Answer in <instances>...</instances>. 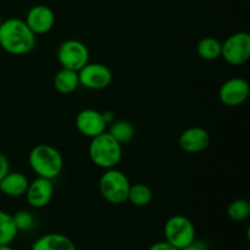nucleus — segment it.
<instances>
[{
	"mask_svg": "<svg viewBox=\"0 0 250 250\" xmlns=\"http://www.w3.org/2000/svg\"><path fill=\"white\" fill-rule=\"evenodd\" d=\"M37 43V36L24 20L10 17L0 23V46L11 55H26Z\"/></svg>",
	"mask_w": 250,
	"mask_h": 250,
	"instance_id": "nucleus-1",
	"label": "nucleus"
},
{
	"mask_svg": "<svg viewBox=\"0 0 250 250\" xmlns=\"http://www.w3.org/2000/svg\"><path fill=\"white\" fill-rule=\"evenodd\" d=\"M28 164L38 177L53 181L63 168V158L60 151L50 144H38L28 154Z\"/></svg>",
	"mask_w": 250,
	"mask_h": 250,
	"instance_id": "nucleus-2",
	"label": "nucleus"
},
{
	"mask_svg": "<svg viewBox=\"0 0 250 250\" xmlns=\"http://www.w3.org/2000/svg\"><path fill=\"white\" fill-rule=\"evenodd\" d=\"M88 155L90 161L103 170L116 167L122 159V146L109 133L102 134L90 138L88 146Z\"/></svg>",
	"mask_w": 250,
	"mask_h": 250,
	"instance_id": "nucleus-3",
	"label": "nucleus"
},
{
	"mask_svg": "<svg viewBox=\"0 0 250 250\" xmlns=\"http://www.w3.org/2000/svg\"><path fill=\"white\" fill-rule=\"evenodd\" d=\"M131 187L128 177L126 173L116 167L105 170L100 176L99 192L100 195L110 204L119 205L127 202L128 190Z\"/></svg>",
	"mask_w": 250,
	"mask_h": 250,
	"instance_id": "nucleus-4",
	"label": "nucleus"
},
{
	"mask_svg": "<svg viewBox=\"0 0 250 250\" xmlns=\"http://www.w3.org/2000/svg\"><path fill=\"white\" fill-rule=\"evenodd\" d=\"M165 241L178 250L195 241V227L192 220L183 215H173L164 226Z\"/></svg>",
	"mask_w": 250,
	"mask_h": 250,
	"instance_id": "nucleus-5",
	"label": "nucleus"
},
{
	"mask_svg": "<svg viewBox=\"0 0 250 250\" xmlns=\"http://www.w3.org/2000/svg\"><path fill=\"white\" fill-rule=\"evenodd\" d=\"M221 44V58L229 65L242 66L249 60L250 36L247 32H236Z\"/></svg>",
	"mask_w": 250,
	"mask_h": 250,
	"instance_id": "nucleus-6",
	"label": "nucleus"
},
{
	"mask_svg": "<svg viewBox=\"0 0 250 250\" xmlns=\"http://www.w3.org/2000/svg\"><path fill=\"white\" fill-rule=\"evenodd\" d=\"M58 60L63 68L80 71L89 62V49L83 42L67 39L59 45Z\"/></svg>",
	"mask_w": 250,
	"mask_h": 250,
	"instance_id": "nucleus-7",
	"label": "nucleus"
},
{
	"mask_svg": "<svg viewBox=\"0 0 250 250\" xmlns=\"http://www.w3.org/2000/svg\"><path fill=\"white\" fill-rule=\"evenodd\" d=\"M80 85L87 89L102 90L112 82V72L106 65L99 62H88L78 71Z\"/></svg>",
	"mask_w": 250,
	"mask_h": 250,
	"instance_id": "nucleus-8",
	"label": "nucleus"
},
{
	"mask_svg": "<svg viewBox=\"0 0 250 250\" xmlns=\"http://www.w3.org/2000/svg\"><path fill=\"white\" fill-rule=\"evenodd\" d=\"M250 94V85L246 78L232 77L222 83L219 90V98L229 107L241 106Z\"/></svg>",
	"mask_w": 250,
	"mask_h": 250,
	"instance_id": "nucleus-9",
	"label": "nucleus"
},
{
	"mask_svg": "<svg viewBox=\"0 0 250 250\" xmlns=\"http://www.w3.org/2000/svg\"><path fill=\"white\" fill-rule=\"evenodd\" d=\"M75 126L82 136L93 138L106 131L107 124L100 111L94 109H83L76 116Z\"/></svg>",
	"mask_w": 250,
	"mask_h": 250,
	"instance_id": "nucleus-10",
	"label": "nucleus"
},
{
	"mask_svg": "<svg viewBox=\"0 0 250 250\" xmlns=\"http://www.w3.org/2000/svg\"><path fill=\"white\" fill-rule=\"evenodd\" d=\"M54 190L55 188L53 181L37 176V178L29 182L24 195L29 207L34 209H43L53 199Z\"/></svg>",
	"mask_w": 250,
	"mask_h": 250,
	"instance_id": "nucleus-11",
	"label": "nucleus"
},
{
	"mask_svg": "<svg viewBox=\"0 0 250 250\" xmlns=\"http://www.w3.org/2000/svg\"><path fill=\"white\" fill-rule=\"evenodd\" d=\"M24 22L36 36L45 34L55 24V14L46 5H34L27 12Z\"/></svg>",
	"mask_w": 250,
	"mask_h": 250,
	"instance_id": "nucleus-12",
	"label": "nucleus"
},
{
	"mask_svg": "<svg viewBox=\"0 0 250 250\" xmlns=\"http://www.w3.org/2000/svg\"><path fill=\"white\" fill-rule=\"evenodd\" d=\"M211 142L209 132L199 126H193L185 129L178 138L181 149L186 153L198 154L204 151Z\"/></svg>",
	"mask_w": 250,
	"mask_h": 250,
	"instance_id": "nucleus-13",
	"label": "nucleus"
},
{
	"mask_svg": "<svg viewBox=\"0 0 250 250\" xmlns=\"http://www.w3.org/2000/svg\"><path fill=\"white\" fill-rule=\"evenodd\" d=\"M28 185L29 180L24 173L19 171H9L0 181V192L6 197L19 198L24 195Z\"/></svg>",
	"mask_w": 250,
	"mask_h": 250,
	"instance_id": "nucleus-14",
	"label": "nucleus"
},
{
	"mask_svg": "<svg viewBox=\"0 0 250 250\" xmlns=\"http://www.w3.org/2000/svg\"><path fill=\"white\" fill-rule=\"evenodd\" d=\"M32 250H77V248L65 234L46 233L34 242Z\"/></svg>",
	"mask_w": 250,
	"mask_h": 250,
	"instance_id": "nucleus-15",
	"label": "nucleus"
},
{
	"mask_svg": "<svg viewBox=\"0 0 250 250\" xmlns=\"http://www.w3.org/2000/svg\"><path fill=\"white\" fill-rule=\"evenodd\" d=\"M54 88L58 93L67 95L77 90L80 87V77L77 71L70 70V68H61L54 76L53 81Z\"/></svg>",
	"mask_w": 250,
	"mask_h": 250,
	"instance_id": "nucleus-16",
	"label": "nucleus"
},
{
	"mask_svg": "<svg viewBox=\"0 0 250 250\" xmlns=\"http://www.w3.org/2000/svg\"><path fill=\"white\" fill-rule=\"evenodd\" d=\"M221 42L214 37H205L197 44V54L200 59L214 61L221 58Z\"/></svg>",
	"mask_w": 250,
	"mask_h": 250,
	"instance_id": "nucleus-17",
	"label": "nucleus"
},
{
	"mask_svg": "<svg viewBox=\"0 0 250 250\" xmlns=\"http://www.w3.org/2000/svg\"><path fill=\"white\" fill-rule=\"evenodd\" d=\"M127 200L134 207H146L153 200V190L144 183H134L129 187Z\"/></svg>",
	"mask_w": 250,
	"mask_h": 250,
	"instance_id": "nucleus-18",
	"label": "nucleus"
},
{
	"mask_svg": "<svg viewBox=\"0 0 250 250\" xmlns=\"http://www.w3.org/2000/svg\"><path fill=\"white\" fill-rule=\"evenodd\" d=\"M109 133L119 142L121 146L129 143L133 139L136 129L131 122L126 121V120H117V121H112L109 127Z\"/></svg>",
	"mask_w": 250,
	"mask_h": 250,
	"instance_id": "nucleus-19",
	"label": "nucleus"
},
{
	"mask_svg": "<svg viewBox=\"0 0 250 250\" xmlns=\"http://www.w3.org/2000/svg\"><path fill=\"white\" fill-rule=\"evenodd\" d=\"M17 231L15 226L12 215L7 214L4 210H0V246L11 244L16 238Z\"/></svg>",
	"mask_w": 250,
	"mask_h": 250,
	"instance_id": "nucleus-20",
	"label": "nucleus"
},
{
	"mask_svg": "<svg viewBox=\"0 0 250 250\" xmlns=\"http://www.w3.org/2000/svg\"><path fill=\"white\" fill-rule=\"evenodd\" d=\"M227 215L233 221H244L250 215V203L247 199H242V198L233 200L227 208Z\"/></svg>",
	"mask_w": 250,
	"mask_h": 250,
	"instance_id": "nucleus-21",
	"label": "nucleus"
},
{
	"mask_svg": "<svg viewBox=\"0 0 250 250\" xmlns=\"http://www.w3.org/2000/svg\"><path fill=\"white\" fill-rule=\"evenodd\" d=\"M17 231H29L34 225V217L27 210H20L12 215Z\"/></svg>",
	"mask_w": 250,
	"mask_h": 250,
	"instance_id": "nucleus-22",
	"label": "nucleus"
},
{
	"mask_svg": "<svg viewBox=\"0 0 250 250\" xmlns=\"http://www.w3.org/2000/svg\"><path fill=\"white\" fill-rule=\"evenodd\" d=\"M10 171V164L6 156L2 153H0V181L2 180L5 175Z\"/></svg>",
	"mask_w": 250,
	"mask_h": 250,
	"instance_id": "nucleus-23",
	"label": "nucleus"
},
{
	"mask_svg": "<svg viewBox=\"0 0 250 250\" xmlns=\"http://www.w3.org/2000/svg\"><path fill=\"white\" fill-rule=\"evenodd\" d=\"M148 250H178V249L175 248L173 246H171L168 242L161 241V242H156V243L151 244Z\"/></svg>",
	"mask_w": 250,
	"mask_h": 250,
	"instance_id": "nucleus-24",
	"label": "nucleus"
},
{
	"mask_svg": "<svg viewBox=\"0 0 250 250\" xmlns=\"http://www.w3.org/2000/svg\"><path fill=\"white\" fill-rule=\"evenodd\" d=\"M180 250H205L204 247H203L202 243H199V242H193V243L188 244V246L183 247L182 249Z\"/></svg>",
	"mask_w": 250,
	"mask_h": 250,
	"instance_id": "nucleus-25",
	"label": "nucleus"
},
{
	"mask_svg": "<svg viewBox=\"0 0 250 250\" xmlns=\"http://www.w3.org/2000/svg\"><path fill=\"white\" fill-rule=\"evenodd\" d=\"M103 114V117H104L105 122H106L107 125L111 124L112 121H115V117H114V114H112L111 111H109V110H106V111L102 112Z\"/></svg>",
	"mask_w": 250,
	"mask_h": 250,
	"instance_id": "nucleus-26",
	"label": "nucleus"
},
{
	"mask_svg": "<svg viewBox=\"0 0 250 250\" xmlns=\"http://www.w3.org/2000/svg\"><path fill=\"white\" fill-rule=\"evenodd\" d=\"M0 250H15V249H12L11 247H10V244H2V246H0Z\"/></svg>",
	"mask_w": 250,
	"mask_h": 250,
	"instance_id": "nucleus-27",
	"label": "nucleus"
},
{
	"mask_svg": "<svg viewBox=\"0 0 250 250\" xmlns=\"http://www.w3.org/2000/svg\"><path fill=\"white\" fill-rule=\"evenodd\" d=\"M1 21H2V19H1V14H0V23H1Z\"/></svg>",
	"mask_w": 250,
	"mask_h": 250,
	"instance_id": "nucleus-28",
	"label": "nucleus"
}]
</instances>
